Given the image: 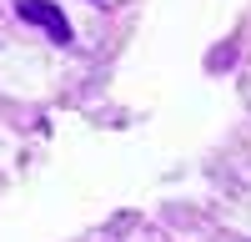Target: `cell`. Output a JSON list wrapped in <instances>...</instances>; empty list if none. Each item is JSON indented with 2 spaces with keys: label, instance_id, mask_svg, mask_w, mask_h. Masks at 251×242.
<instances>
[{
  "label": "cell",
  "instance_id": "cell-1",
  "mask_svg": "<svg viewBox=\"0 0 251 242\" xmlns=\"http://www.w3.org/2000/svg\"><path fill=\"white\" fill-rule=\"evenodd\" d=\"M15 10H20V20H30V26H40L55 46H71V20L60 15L50 0H15Z\"/></svg>",
  "mask_w": 251,
  "mask_h": 242
}]
</instances>
